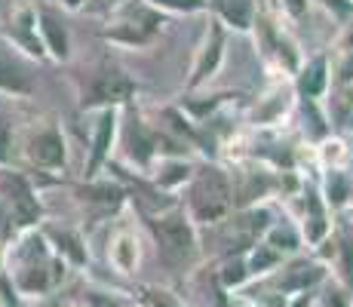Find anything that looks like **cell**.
Wrapping results in <instances>:
<instances>
[{
  "instance_id": "21",
  "label": "cell",
  "mask_w": 353,
  "mask_h": 307,
  "mask_svg": "<svg viewBox=\"0 0 353 307\" xmlns=\"http://www.w3.org/2000/svg\"><path fill=\"white\" fill-rule=\"evenodd\" d=\"M166 172H169V175H160V181H163V184H172V181H181V179H185V175H188V166H181V163H169Z\"/></svg>"
},
{
  "instance_id": "26",
  "label": "cell",
  "mask_w": 353,
  "mask_h": 307,
  "mask_svg": "<svg viewBox=\"0 0 353 307\" xmlns=\"http://www.w3.org/2000/svg\"><path fill=\"white\" fill-rule=\"evenodd\" d=\"M286 6H289L292 16H301V12L307 10V3H304V0H286Z\"/></svg>"
},
{
  "instance_id": "8",
  "label": "cell",
  "mask_w": 353,
  "mask_h": 307,
  "mask_svg": "<svg viewBox=\"0 0 353 307\" xmlns=\"http://www.w3.org/2000/svg\"><path fill=\"white\" fill-rule=\"evenodd\" d=\"M114 132H117V111L114 108H105L101 117L96 123V135H92V157H90V172H96L101 166V160L111 151V141H114Z\"/></svg>"
},
{
  "instance_id": "6",
  "label": "cell",
  "mask_w": 353,
  "mask_h": 307,
  "mask_svg": "<svg viewBox=\"0 0 353 307\" xmlns=\"http://www.w3.org/2000/svg\"><path fill=\"white\" fill-rule=\"evenodd\" d=\"M154 234L160 240V249H163V261L166 264H185L191 261L194 255V234L188 228L185 218H163V221L154 224Z\"/></svg>"
},
{
  "instance_id": "27",
  "label": "cell",
  "mask_w": 353,
  "mask_h": 307,
  "mask_svg": "<svg viewBox=\"0 0 353 307\" xmlns=\"http://www.w3.org/2000/svg\"><path fill=\"white\" fill-rule=\"evenodd\" d=\"M341 80H353V59L344 61V68H341Z\"/></svg>"
},
{
  "instance_id": "15",
  "label": "cell",
  "mask_w": 353,
  "mask_h": 307,
  "mask_svg": "<svg viewBox=\"0 0 353 307\" xmlns=\"http://www.w3.org/2000/svg\"><path fill=\"white\" fill-rule=\"evenodd\" d=\"M323 90H325V61L316 59L314 65L304 71V77H301V92L314 99V95H320Z\"/></svg>"
},
{
  "instance_id": "11",
  "label": "cell",
  "mask_w": 353,
  "mask_h": 307,
  "mask_svg": "<svg viewBox=\"0 0 353 307\" xmlns=\"http://www.w3.org/2000/svg\"><path fill=\"white\" fill-rule=\"evenodd\" d=\"M215 10L236 31H246L252 25V0H215Z\"/></svg>"
},
{
  "instance_id": "4",
  "label": "cell",
  "mask_w": 353,
  "mask_h": 307,
  "mask_svg": "<svg viewBox=\"0 0 353 307\" xmlns=\"http://www.w3.org/2000/svg\"><path fill=\"white\" fill-rule=\"evenodd\" d=\"M25 157L37 169H65L68 163V145L59 126H34L25 139Z\"/></svg>"
},
{
  "instance_id": "10",
  "label": "cell",
  "mask_w": 353,
  "mask_h": 307,
  "mask_svg": "<svg viewBox=\"0 0 353 307\" xmlns=\"http://www.w3.org/2000/svg\"><path fill=\"white\" fill-rule=\"evenodd\" d=\"M50 234L52 246H56V252L62 258H68L71 264H86V246L80 240L74 230H65V228H50L46 230Z\"/></svg>"
},
{
  "instance_id": "20",
  "label": "cell",
  "mask_w": 353,
  "mask_h": 307,
  "mask_svg": "<svg viewBox=\"0 0 353 307\" xmlns=\"http://www.w3.org/2000/svg\"><path fill=\"white\" fill-rule=\"evenodd\" d=\"M270 264H276V252H270L268 246H258V252L252 255V270H264Z\"/></svg>"
},
{
  "instance_id": "18",
  "label": "cell",
  "mask_w": 353,
  "mask_h": 307,
  "mask_svg": "<svg viewBox=\"0 0 353 307\" xmlns=\"http://www.w3.org/2000/svg\"><path fill=\"white\" fill-rule=\"evenodd\" d=\"M268 246H274V249H295L298 240H295V234H292L289 228H276V230H270V243Z\"/></svg>"
},
{
  "instance_id": "2",
  "label": "cell",
  "mask_w": 353,
  "mask_h": 307,
  "mask_svg": "<svg viewBox=\"0 0 353 307\" xmlns=\"http://www.w3.org/2000/svg\"><path fill=\"white\" fill-rule=\"evenodd\" d=\"M191 206L200 221H215L230 209V184L221 169H203L191 188Z\"/></svg>"
},
{
  "instance_id": "24",
  "label": "cell",
  "mask_w": 353,
  "mask_h": 307,
  "mask_svg": "<svg viewBox=\"0 0 353 307\" xmlns=\"http://www.w3.org/2000/svg\"><path fill=\"white\" fill-rule=\"evenodd\" d=\"M344 268H347V277L353 283V246L350 243H344Z\"/></svg>"
},
{
  "instance_id": "9",
  "label": "cell",
  "mask_w": 353,
  "mask_h": 307,
  "mask_svg": "<svg viewBox=\"0 0 353 307\" xmlns=\"http://www.w3.org/2000/svg\"><path fill=\"white\" fill-rule=\"evenodd\" d=\"M0 92L3 95H16V99H25V95L34 92L31 77L16 65V61L0 56Z\"/></svg>"
},
{
  "instance_id": "22",
  "label": "cell",
  "mask_w": 353,
  "mask_h": 307,
  "mask_svg": "<svg viewBox=\"0 0 353 307\" xmlns=\"http://www.w3.org/2000/svg\"><path fill=\"white\" fill-rule=\"evenodd\" d=\"M6 157H10V126L0 120V166H6Z\"/></svg>"
},
{
  "instance_id": "17",
  "label": "cell",
  "mask_w": 353,
  "mask_h": 307,
  "mask_svg": "<svg viewBox=\"0 0 353 307\" xmlns=\"http://www.w3.org/2000/svg\"><path fill=\"white\" fill-rule=\"evenodd\" d=\"M22 298H19V289L12 283V277L6 274V268L0 270V307H19Z\"/></svg>"
},
{
  "instance_id": "28",
  "label": "cell",
  "mask_w": 353,
  "mask_h": 307,
  "mask_svg": "<svg viewBox=\"0 0 353 307\" xmlns=\"http://www.w3.org/2000/svg\"><path fill=\"white\" fill-rule=\"evenodd\" d=\"M83 3H86V0H62V6H65V10H71V12H74V10H80Z\"/></svg>"
},
{
  "instance_id": "16",
  "label": "cell",
  "mask_w": 353,
  "mask_h": 307,
  "mask_svg": "<svg viewBox=\"0 0 353 307\" xmlns=\"http://www.w3.org/2000/svg\"><path fill=\"white\" fill-rule=\"evenodd\" d=\"M325 190H329V200L335 203V206H341V203H347V197H350L347 179H344L341 172H332V175H329V184H325Z\"/></svg>"
},
{
  "instance_id": "1",
  "label": "cell",
  "mask_w": 353,
  "mask_h": 307,
  "mask_svg": "<svg viewBox=\"0 0 353 307\" xmlns=\"http://www.w3.org/2000/svg\"><path fill=\"white\" fill-rule=\"evenodd\" d=\"M0 206L6 209L16 230H28L43 218V206H40L34 184L10 166H0Z\"/></svg>"
},
{
  "instance_id": "19",
  "label": "cell",
  "mask_w": 353,
  "mask_h": 307,
  "mask_svg": "<svg viewBox=\"0 0 353 307\" xmlns=\"http://www.w3.org/2000/svg\"><path fill=\"white\" fill-rule=\"evenodd\" d=\"M157 6H172V10H185V12H196L206 6V0H151Z\"/></svg>"
},
{
  "instance_id": "25",
  "label": "cell",
  "mask_w": 353,
  "mask_h": 307,
  "mask_svg": "<svg viewBox=\"0 0 353 307\" xmlns=\"http://www.w3.org/2000/svg\"><path fill=\"white\" fill-rule=\"evenodd\" d=\"M243 277H246V274H243V268H240V264H230V268H228V274H225L228 283H240Z\"/></svg>"
},
{
  "instance_id": "29",
  "label": "cell",
  "mask_w": 353,
  "mask_h": 307,
  "mask_svg": "<svg viewBox=\"0 0 353 307\" xmlns=\"http://www.w3.org/2000/svg\"><path fill=\"white\" fill-rule=\"evenodd\" d=\"M3 268H6V249L0 246V270H3Z\"/></svg>"
},
{
  "instance_id": "12",
  "label": "cell",
  "mask_w": 353,
  "mask_h": 307,
  "mask_svg": "<svg viewBox=\"0 0 353 307\" xmlns=\"http://www.w3.org/2000/svg\"><path fill=\"white\" fill-rule=\"evenodd\" d=\"M212 43H206V52H203V59H200V65H196V77H194V83H200V80H206L209 74L215 71V65H219V59H221V28L215 25L212 28Z\"/></svg>"
},
{
  "instance_id": "23",
  "label": "cell",
  "mask_w": 353,
  "mask_h": 307,
  "mask_svg": "<svg viewBox=\"0 0 353 307\" xmlns=\"http://www.w3.org/2000/svg\"><path fill=\"white\" fill-rule=\"evenodd\" d=\"M323 230H325L323 218H320V215H314V218H310V224H307V240H310V243H316V240L323 237Z\"/></svg>"
},
{
  "instance_id": "3",
  "label": "cell",
  "mask_w": 353,
  "mask_h": 307,
  "mask_svg": "<svg viewBox=\"0 0 353 307\" xmlns=\"http://www.w3.org/2000/svg\"><path fill=\"white\" fill-rule=\"evenodd\" d=\"M3 37L10 40L16 50L28 52L31 59H46V50L37 34V6H34L31 0H19L10 10V22H6V28H3Z\"/></svg>"
},
{
  "instance_id": "14",
  "label": "cell",
  "mask_w": 353,
  "mask_h": 307,
  "mask_svg": "<svg viewBox=\"0 0 353 307\" xmlns=\"http://www.w3.org/2000/svg\"><path fill=\"white\" fill-rule=\"evenodd\" d=\"M111 261L117 264L120 270H132L135 261H139V249L129 237H117V243L111 246Z\"/></svg>"
},
{
  "instance_id": "7",
  "label": "cell",
  "mask_w": 353,
  "mask_h": 307,
  "mask_svg": "<svg viewBox=\"0 0 353 307\" xmlns=\"http://www.w3.org/2000/svg\"><path fill=\"white\" fill-rule=\"evenodd\" d=\"M37 34H40V43H43L46 56L68 61V56H71V43H68V28H65L62 19H59L56 10H46V6L37 10Z\"/></svg>"
},
{
  "instance_id": "5",
  "label": "cell",
  "mask_w": 353,
  "mask_h": 307,
  "mask_svg": "<svg viewBox=\"0 0 353 307\" xmlns=\"http://www.w3.org/2000/svg\"><path fill=\"white\" fill-rule=\"evenodd\" d=\"M135 92V83L126 77L123 71H117V68H105V71H99L96 77L90 80V86L83 90V105L92 108V105H120V101H126L129 95Z\"/></svg>"
},
{
  "instance_id": "13",
  "label": "cell",
  "mask_w": 353,
  "mask_h": 307,
  "mask_svg": "<svg viewBox=\"0 0 353 307\" xmlns=\"http://www.w3.org/2000/svg\"><path fill=\"white\" fill-rule=\"evenodd\" d=\"M323 277V270L316 268V264H295V268L289 270L286 277H283V289H304V286L316 283V279Z\"/></svg>"
}]
</instances>
